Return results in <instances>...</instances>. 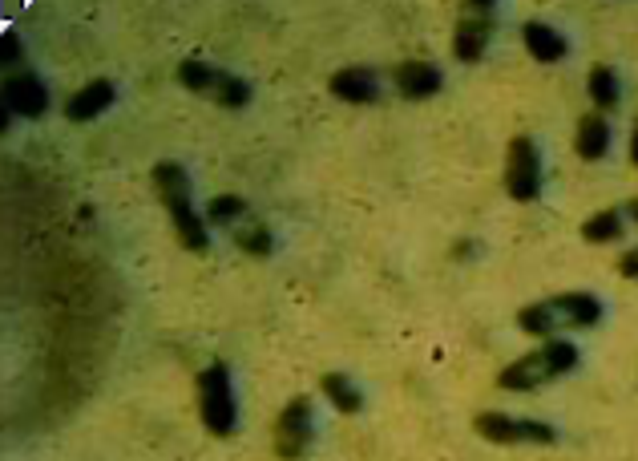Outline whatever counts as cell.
<instances>
[{
	"mask_svg": "<svg viewBox=\"0 0 638 461\" xmlns=\"http://www.w3.org/2000/svg\"><path fill=\"white\" fill-rule=\"evenodd\" d=\"M598 320H602V300L590 292H562L554 300L525 304L517 312V328L542 340H554L558 332H574V328H594Z\"/></svg>",
	"mask_w": 638,
	"mask_h": 461,
	"instance_id": "1",
	"label": "cell"
},
{
	"mask_svg": "<svg viewBox=\"0 0 638 461\" xmlns=\"http://www.w3.org/2000/svg\"><path fill=\"white\" fill-rule=\"evenodd\" d=\"M574 364H578V344L554 336V340H546L542 348H534V352H525L521 360H513L509 368H501L497 385H501L505 393H534V389H542V385L566 377Z\"/></svg>",
	"mask_w": 638,
	"mask_h": 461,
	"instance_id": "2",
	"label": "cell"
},
{
	"mask_svg": "<svg viewBox=\"0 0 638 461\" xmlns=\"http://www.w3.org/2000/svg\"><path fill=\"white\" fill-rule=\"evenodd\" d=\"M150 182H154V191L162 199V207L170 211V223L178 231V243H186L190 251H206V219L194 211L190 203V178L178 162H158L150 170Z\"/></svg>",
	"mask_w": 638,
	"mask_h": 461,
	"instance_id": "3",
	"label": "cell"
},
{
	"mask_svg": "<svg viewBox=\"0 0 638 461\" xmlns=\"http://www.w3.org/2000/svg\"><path fill=\"white\" fill-rule=\"evenodd\" d=\"M198 413L202 425L215 437H231L239 425V409H235V389H231V368L223 360L206 364L198 373Z\"/></svg>",
	"mask_w": 638,
	"mask_h": 461,
	"instance_id": "4",
	"label": "cell"
},
{
	"mask_svg": "<svg viewBox=\"0 0 638 461\" xmlns=\"http://www.w3.org/2000/svg\"><path fill=\"white\" fill-rule=\"evenodd\" d=\"M178 81L190 89V94H202L210 102H219L223 110H243L251 102V85L223 73L219 65H206V61H182L178 65Z\"/></svg>",
	"mask_w": 638,
	"mask_h": 461,
	"instance_id": "5",
	"label": "cell"
},
{
	"mask_svg": "<svg viewBox=\"0 0 638 461\" xmlns=\"http://www.w3.org/2000/svg\"><path fill=\"white\" fill-rule=\"evenodd\" d=\"M505 191L517 203H534L542 195V154L534 138L517 134L505 150Z\"/></svg>",
	"mask_w": 638,
	"mask_h": 461,
	"instance_id": "6",
	"label": "cell"
},
{
	"mask_svg": "<svg viewBox=\"0 0 638 461\" xmlns=\"http://www.w3.org/2000/svg\"><path fill=\"white\" fill-rule=\"evenodd\" d=\"M493 29H497V9L489 0H469V5H461V21L453 33V57L465 65L481 61L489 41H493Z\"/></svg>",
	"mask_w": 638,
	"mask_h": 461,
	"instance_id": "7",
	"label": "cell"
},
{
	"mask_svg": "<svg viewBox=\"0 0 638 461\" xmlns=\"http://www.w3.org/2000/svg\"><path fill=\"white\" fill-rule=\"evenodd\" d=\"M477 437L493 441V445H521V441H534V445H554L558 429L546 421H529V417H509V413H477L473 421Z\"/></svg>",
	"mask_w": 638,
	"mask_h": 461,
	"instance_id": "8",
	"label": "cell"
},
{
	"mask_svg": "<svg viewBox=\"0 0 638 461\" xmlns=\"http://www.w3.org/2000/svg\"><path fill=\"white\" fill-rule=\"evenodd\" d=\"M311 445V401L295 397L283 405V413L275 417V457L283 461H299Z\"/></svg>",
	"mask_w": 638,
	"mask_h": 461,
	"instance_id": "9",
	"label": "cell"
},
{
	"mask_svg": "<svg viewBox=\"0 0 638 461\" xmlns=\"http://www.w3.org/2000/svg\"><path fill=\"white\" fill-rule=\"evenodd\" d=\"M392 81H396V89H400V98L424 102V98L437 94L445 77H441V69H437L433 61H404V65L392 69Z\"/></svg>",
	"mask_w": 638,
	"mask_h": 461,
	"instance_id": "10",
	"label": "cell"
},
{
	"mask_svg": "<svg viewBox=\"0 0 638 461\" xmlns=\"http://www.w3.org/2000/svg\"><path fill=\"white\" fill-rule=\"evenodd\" d=\"M114 81H105V77H93V81H85L77 94L65 102V118L69 122H93L97 114H105L114 106Z\"/></svg>",
	"mask_w": 638,
	"mask_h": 461,
	"instance_id": "11",
	"label": "cell"
},
{
	"mask_svg": "<svg viewBox=\"0 0 638 461\" xmlns=\"http://www.w3.org/2000/svg\"><path fill=\"white\" fill-rule=\"evenodd\" d=\"M332 94H336L340 102L368 106V102H376V98H380V85H376V73H372V69L352 65V69L332 73Z\"/></svg>",
	"mask_w": 638,
	"mask_h": 461,
	"instance_id": "12",
	"label": "cell"
},
{
	"mask_svg": "<svg viewBox=\"0 0 638 461\" xmlns=\"http://www.w3.org/2000/svg\"><path fill=\"white\" fill-rule=\"evenodd\" d=\"M5 94H9V106L25 118H41L45 106H49V89L33 77V73H13L9 85H5Z\"/></svg>",
	"mask_w": 638,
	"mask_h": 461,
	"instance_id": "13",
	"label": "cell"
},
{
	"mask_svg": "<svg viewBox=\"0 0 638 461\" xmlns=\"http://www.w3.org/2000/svg\"><path fill=\"white\" fill-rule=\"evenodd\" d=\"M521 41H525V49L534 53L538 61H562L570 53L566 37L554 25H546V21H525L521 25Z\"/></svg>",
	"mask_w": 638,
	"mask_h": 461,
	"instance_id": "14",
	"label": "cell"
},
{
	"mask_svg": "<svg viewBox=\"0 0 638 461\" xmlns=\"http://www.w3.org/2000/svg\"><path fill=\"white\" fill-rule=\"evenodd\" d=\"M574 150H578L586 162H598V158H606V150H610V122H606L598 110H594V114H586V118L578 122Z\"/></svg>",
	"mask_w": 638,
	"mask_h": 461,
	"instance_id": "15",
	"label": "cell"
},
{
	"mask_svg": "<svg viewBox=\"0 0 638 461\" xmlns=\"http://www.w3.org/2000/svg\"><path fill=\"white\" fill-rule=\"evenodd\" d=\"M586 89H590V102L598 106V114H602V110H614V106H618V98H622L618 73H614L610 65H594V69H590Z\"/></svg>",
	"mask_w": 638,
	"mask_h": 461,
	"instance_id": "16",
	"label": "cell"
},
{
	"mask_svg": "<svg viewBox=\"0 0 638 461\" xmlns=\"http://www.w3.org/2000/svg\"><path fill=\"white\" fill-rule=\"evenodd\" d=\"M319 389H324V397H328L340 413H360V409H364V393H360L344 373H324Z\"/></svg>",
	"mask_w": 638,
	"mask_h": 461,
	"instance_id": "17",
	"label": "cell"
},
{
	"mask_svg": "<svg viewBox=\"0 0 638 461\" xmlns=\"http://www.w3.org/2000/svg\"><path fill=\"white\" fill-rule=\"evenodd\" d=\"M622 231H626L622 211H598V215H590V219L582 223V239H586V243H618Z\"/></svg>",
	"mask_w": 638,
	"mask_h": 461,
	"instance_id": "18",
	"label": "cell"
},
{
	"mask_svg": "<svg viewBox=\"0 0 638 461\" xmlns=\"http://www.w3.org/2000/svg\"><path fill=\"white\" fill-rule=\"evenodd\" d=\"M247 219H251V207L239 195H219L206 207V223H215V227H231V223H247Z\"/></svg>",
	"mask_w": 638,
	"mask_h": 461,
	"instance_id": "19",
	"label": "cell"
},
{
	"mask_svg": "<svg viewBox=\"0 0 638 461\" xmlns=\"http://www.w3.org/2000/svg\"><path fill=\"white\" fill-rule=\"evenodd\" d=\"M235 243H239V251H247V255H255V259L271 255V247H275L271 231H267L263 223H255V219H247V223L235 231Z\"/></svg>",
	"mask_w": 638,
	"mask_h": 461,
	"instance_id": "20",
	"label": "cell"
},
{
	"mask_svg": "<svg viewBox=\"0 0 638 461\" xmlns=\"http://www.w3.org/2000/svg\"><path fill=\"white\" fill-rule=\"evenodd\" d=\"M618 271L626 275V280H638V247H634V251H622V255H618Z\"/></svg>",
	"mask_w": 638,
	"mask_h": 461,
	"instance_id": "21",
	"label": "cell"
},
{
	"mask_svg": "<svg viewBox=\"0 0 638 461\" xmlns=\"http://www.w3.org/2000/svg\"><path fill=\"white\" fill-rule=\"evenodd\" d=\"M626 211H630V223H638V199H630V203H626Z\"/></svg>",
	"mask_w": 638,
	"mask_h": 461,
	"instance_id": "22",
	"label": "cell"
},
{
	"mask_svg": "<svg viewBox=\"0 0 638 461\" xmlns=\"http://www.w3.org/2000/svg\"><path fill=\"white\" fill-rule=\"evenodd\" d=\"M630 162L638 166V130H634V142H630Z\"/></svg>",
	"mask_w": 638,
	"mask_h": 461,
	"instance_id": "23",
	"label": "cell"
}]
</instances>
